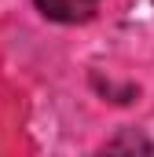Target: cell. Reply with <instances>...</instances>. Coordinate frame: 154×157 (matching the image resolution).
<instances>
[{
  "label": "cell",
  "mask_w": 154,
  "mask_h": 157,
  "mask_svg": "<svg viewBox=\"0 0 154 157\" xmlns=\"http://www.w3.org/2000/svg\"><path fill=\"white\" fill-rule=\"evenodd\" d=\"M77 4H81V7H92V4H95V0H77Z\"/></svg>",
  "instance_id": "obj_2"
},
{
  "label": "cell",
  "mask_w": 154,
  "mask_h": 157,
  "mask_svg": "<svg viewBox=\"0 0 154 157\" xmlns=\"http://www.w3.org/2000/svg\"><path fill=\"white\" fill-rule=\"evenodd\" d=\"M37 11L51 22H84L88 7H81L77 0H37Z\"/></svg>",
  "instance_id": "obj_1"
}]
</instances>
